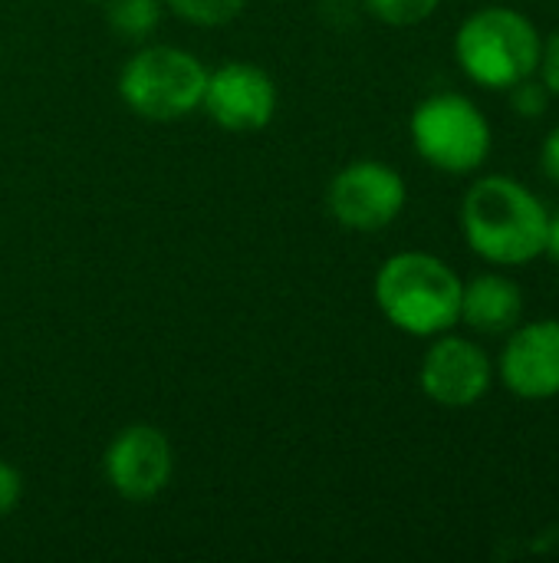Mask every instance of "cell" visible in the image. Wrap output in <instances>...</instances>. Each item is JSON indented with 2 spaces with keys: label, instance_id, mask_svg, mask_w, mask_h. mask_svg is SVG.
Here are the masks:
<instances>
[{
  "label": "cell",
  "instance_id": "obj_1",
  "mask_svg": "<svg viewBox=\"0 0 559 563\" xmlns=\"http://www.w3.org/2000/svg\"><path fill=\"white\" fill-rule=\"evenodd\" d=\"M550 211L544 201L507 175L478 178L461 201V231L468 247L497 264L521 267L547 251Z\"/></svg>",
  "mask_w": 559,
  "mask_h": 563
},
{
  "label": "cell",
  "instance_id": "obj_2",
  "mask_svg": "<svg viewBox=\"0 0 559 563\" xmlns=\"http://www.w3.org/2000/svg\"><path fill=\"white\" fill-rule=\"evenodd\" d=\"M372 290L382 317L409 336H441L461 320L465 280L435 254H392L379 267Z\"/></svg>",
  "mask_w": 559,
  "mask_h": 563
},
{
  "label": "cell",
  "instance_id": "obj_3",
  "mask_svg": "<svg viewBox=\"0 0 559 563\" xmlns=\"http://www.w3.org/2000/svg\"><path fill=\"white\" fill-rule=\"evenodd\" d=\"M544 40L514 7L474 10L455 36V59L465 76L484 89H511L540 66Z\"/></svg>",
  "mask_w": 559,
  "mask_h": 563
},
{
  "label": "cell",
  "instance_id": "obj_4",
  "mask_svg": "<svg viewBox=\"0 0 559 563\" xmlns=\"http://www.w3.org/2000/svg\"><path fill=\"white\" fill-rule=\"evenodd\" d=\"M208 69L178 46H145L119 73L122 102L145 122H178L201 109Z\"/></svg>",
  "mask_w": 559,
  "mask_h": 563
},
{
  "label": "cell",
  "instance_id": "obj_5",
  "mask_svg": "<svg viewBox=\"0 0 559 563\" xmlns=\"http://www.w3.org/2000/svg\"><path fill=\"white\" fill-rule=\"evenodd\" d=\"M415 152L438 172L471 175L491 155V122L461 92H435L422 99L409 122Z\"/></svg>",
  "mask_w": 559,
  "mask_h": 563
},
{
  "label": "cell",
  "instance_id": "obj_6",
  "mask_svg": "<svg viewBox=\"0 0 559 563\" xmlns=\"http://www.w3.org/2000/svg\"><path fill=\"white\" fill-rule=\"evenodd\" d=\"M405 201H409L405 178L392 165L376 162V158L346 165L343 172H336L326 191L329 214L343 228L362 231V234L389 228L402 214Z\"/></svg>",
  "mask_w": 559,
  "mask_h": 563
},
{
  "label": "cell",
  "instance_id": "obj_7",
  "mask_svg": "<svg viewBox=\"0 0 559 563\" xmlns=\"http://www.w3.org/2000/svg\"><path fill=\"white\" fill-rule=\"evenodd\" d=\"M109 488L125 501H148L161 495L175 472V452L161 429L155 426H128L122 429L102 459Z\"/></svg>",
  "mask_w": 559,
  "mask_h": 563
},
{
  "label": "cell",
  "instance_id": "obj_8",
  "mask_svg": "<svg viewBox=\"0 0 559 563\" xmlns=\"http://www.w3.org/2000/svg\"><path fill=\"white\" fill-rule=\"evenodd\" d=\"M491 379H494L491 356L474 340L451 336V333H441L428 346L418 373L422 393L445 409L478 406L488 396Z\"/></svg>",
  "mask_w": 559,
  "mask_h": 563
},
{
  "label": "cell",
  "instance_id": "obj_9",
  "mask_svg": "<svg viewBox=\"0 0 559 563\" xmlns=\"http://www.w3.org/2000/svg\"><path fill=\"white\" fill-rule=\"evenodd\" d=\"M201 109L227 132H257L277 112V86L254 63H224L208 73Z\"/></svg>",
  "mask_w": 559,
  "mask_h": 563
},
{
  "label": "cell",
  "instance_id": "obj_10",
  "mask_svg": "<svg viewBox=\"0 0 559 563\" xmlns=\"http://www.w3.org/2000/svg\"><path fill=\"white\" fill-rule=\"evenodd\" d=\"M497 373L517 399L559 396V320L514 327L501 350Z\"/></svg>",
  "mask_w": 559,
  "mask_h": 563
},
{
  "label": "cell",
  "instance_id": "obj_11",
  "mask_svg": "<svg viewBox=\"0 0 559 563\" xmlns=\"http://www.w3.org/2000/svg\"><path fill=\"white\" fill-rule=\"evenodd\" d=\"M524 313V290L504 274H478L461 290V320L484 336L511 333Z\"/></svg>",
  "mask_w": 559,
  "mask_h": 563
},
{
  "label": "cell",
  "instance_id": "obj_12",
  "mask_svg": "<svg viewBox=\"0 0 559 563\" xmlns=\"http://www.w3.org/2000/svg\"><path fill=\"white\" fill-rule=\"evenodd\" d=\"M161 0H102L105 23L125 40H145L161 23Z\"/></svg>",
  "mask_w": 559,
  "mask_h": 563
},
{
  "label": "cell",
  "instance_id": "obj_13",
  "mask_svg": "<svg viewBox=\"0 0 559 563\" xmlns=\"http://www.w3.org/2000/svg\"><path fill=\"white\" fill-rule=\"evenodd\" d=\"M178 20L194 26H224L237 20L247 7V0H161Z\"/></svg>",
  "mask_w": 559,
  "mask_h": 563
},
{
  "label": "cell",
  "instance_id": "obj_14",
  "mask_svg": "<svg viewBox=\"0 0 559 563\" xmlns=\"http://www.w3.org/2000/svg\"><path fill=\"white\" fill-rule=\"evenodd\" d=\"M441 0H366L369 13L389 26H415L438 10Z\"/></svg>",
  "mask_w": 559,
  "mask_h": 563
},
{
  "label": "cell",
  "instance_id": "obj_15",
  "mask_svg": "<svg viewBox=\"0 0 559 563\" xmlns=\"http://www.w3.org/2000/svg\"><path fill=\"white\" fill-rule=\"evenodd\" d=\"M511 92V102L521 115L527 119H537L544 109H547V86L544 82H530V79H521L517 86L507 89Z\"/></svg>",
  "mask_w": 559,
  "mask_h": 563
},
{
  "label": "cell",
  "instance_id": "obj_16",
  "mask_svg": "<svg viewBox=\"0 0 559 563\" xmlns=\"http://www.w3.org/2000/svg\"><path fill=\"white\" fill-rule=\"evenodd\" d=\"M20 498H23V478L10 462L0 459V518L10 515L20 505Z\"/></svg>",
  "mask_w": 559,
  "mask_h": 563
},
{
  "label": "cell",
  "instance_id": "obj_17",
  "mask_svg": "<svg viewBox=\"0 0 559 563\" xmlns=\"http://www.w3.org/2000/svg\"><path fill=\"white\" fill-rule=\"evenodd\" d=\"M537 69H540V82L547 86V92L559 96V30L544 43Z\"/></svg>",
  "mask_w": 559,
  "mask_h": 563
},
{
  "label": "cell",
  "instance_id": "obj_18",
  "mask_svg": "<svg viewBox=\"0 0 559 563\" xmlns=\"http://www.w3.org/2000/svg\"><path fill=\"white\" fill-rule=\"evenodd\" d=\"M540 165H544V175H547L554 185H559V125H554V132H550L547 142H544Z\"/></svg>",
  "mask_w": 559,
  "mask_h": 563
},
{
  "label": "cell",
  "instance_id": "obj_19",
  "mask_svg": "<svg viewBox=\"0 0 559 563\" xmlns=\"http://www.w3.org/2000/svg\"><path fill=\"white\" fill-rule=\"evenodd\" d=\"M544 254H550L559 264V211L550 214V224H547V251Z\"/></svg>",
  "mask_w": 559,
  "mask_h": 563
}]
</instances>
